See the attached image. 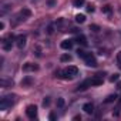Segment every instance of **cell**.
I'll list each match as a JSON object with an SVG mask.
<instances>
[{"label":"cell","mask_w":121,"mask_h":121,"mask_svg":"<svg viewBox=\"0 0 121 121\" xmlns=\"http://www.w3.org/2000/svg\"><path fill=\"white\" fill-rule=\"evenodd\" d=\"M58 76L61 78H64V80H71L76 76H78V69L76 66H69V67H66V69H63L61 71H60Z\"/></svg>","instance_id":"obj_1"},{"label":"cell","mask_w":121,"mask_h":121,"mask_svg":"<svg viewBox=\"0 0 121 121\" xmlns=\"http://www.w3.org/2000/svg\"><path fill=\"white\" fill-rule=\"evenodd\" d=\"M16 104V95L13 94H7L4 97H2V100H0V110H9L12 108L13 105Z\"/></svg>","instance_id":"obj_2"},{"label":"cell","mask_w":121,"mask_h":121,"mask_svg":"<svg viewBox=\"0 0 121 121\" xmlns=\"http://www.w3.org/2000/svg\"><path fill=\"white\" fill-rule=\"evenodd\" d=\"M30 16H31V12H30L29 9H23V10H20V12L13 17V20H12V26H17V24H20L22 22L27 20Z\"/></svg>","instance_id":"obj_3"},{"label":"cell","mask_w":121,"mask_h":121,"mask_svg":"<svg viewBox=\"0 0 121 121\" xmlns=\"http://www.w3.org/2000/svg\"><path fill=\"white\" fill-rule=\"evenodd\" d=\"M83 60H84V63L88 67H97V58H95V56L93 53H87L86 51V56L83 57Z\"/></svg>","instance_id":"obj_4"},{"label":"cell","mask_w":121,"mask_h":121,"mask_svg":"<svg viewBox=\"0 0 121 121\" xmlns=\"http://www.w3.org/2000/svg\"><path fill=\"white\" fill-rule=\"evenodd\" d=\"M13 40H16V39H14L12 34H10V36H7V37H4V39H3V41H2V48H3L4 51H9V50H12Z\"/></svg>","instance_id":"obj_5"},{"label":"cell","mask_w":121,"mask_h":121,"mask_svg":"<svg viewBox=\"0 0 121 121\" xmlns=\"http://www.w3.org/2000/svg\"><path fill=\"white\" fill-rule=\"evenodd\" d=\"M26 115H27L30 120H34V118H37V107H36L34 104H31V105H27V108H26Z\"/></svg>","instance_id":"obj_6"},{"label":"cell","mask_w":121,"mask_h":121,"mask_svg":"<svg viewBox=\"0 0 121 121\" xmlns=\"http://www.w3.org/2000/svg\"><path fill=\"white\" fill-rule=\"evenodd\" d=\"M26 40H27V37H26L24 34L17 36V37H16V44H17V47H19V48H23V47L26 46Z\"/></svg>","instance_id":"obj_7"},{"label":"cell","mask_w":121,"mask_h":121,"mask_svg":"<svg viewBox=\"0 0 121 121\" xmlns=\"http://www.w3.org/2000/svg\"><path fill=\"white\" fill-rule=\"evenodd\" d=\"M91 86H93V84H91V78H88V80H84V81L78 86L77 90H78V91H84V90H87V88L91 87Z\"/></svg>","instance_id":"obj_8"},{"label":"cell","mask_w":121,"mask_h":121,"mask_svg":"<svg viewBox=\"0 0 121 121\" xmlns=\"http://www.w3.org/2000/svg\"><path fill=\"white\" fill-rule=\"evenodd\" d=\"M83 110H84V112H87V114H93V111H94V104H93V103H86V104L83 105Z\"/></svg>","instance_id":"obj_9"},{"label":"cell","mask_w":121,"mask_h":121,"mask_svg":"<svg viewBox=\"0 0 121 121\" xmlns=\"http://www.w3.org/2000/svg\"><path fill=\"white\" fill-rule=\"evenodd\" d=\"M60 47H61L63 50H71V47H73V41H71V40H64V41H61Z\"/></svg>","instance_id":"obj_10"},{"label":"cell","mask_w":121,"mask_h":121,"mask_svg":"<svg viewBox=\"0 0 121 121\" xmlns=\"http://www.w3.org/2000/svg\"><path fill=\"white\" fill-rule=\"evenodd\" d=\"M76 41H77L78 44H81V46H87V39H86V36H83V34H78V36L76 37Z\"/></svg>","instance_id":"obj_11"},{"label":"cell","mask_w":121,"mask_h":121,"mask_svg":"<svg viewBox=\"0 0 121 121\" xmlns=\"http://www.w3.org/2000/svg\"><path fill=\"white\" fill-rule=\"evenodd\" d=\"M39 67L37 66H34V64H31V63H27L26 66H23V70L24 71H34V70H37Z\"/></svg>","instance_id":"obj_12"},{"label":"cell","mask_w":121,"mask_h":121,"mask_svg":"<svg viewBox=\"0 0 121 121\" xmlns=\"http://www.w3.org/2000/svg\"><path fill=\"white\" fill-rule=\"evenodd\" d=\"M60 60H61L63 63H66V61H71V56H70V54H63L61 57H60Z\"/></svg>","instance_id":"obj_13"},{"label":"cell","mask_w":121,"mask_h":121,"mask_svg":"<svg viewBox=\"0 0 121 121\" xmlns=\"http://www.w3.org/2000/svg\"><path fill=\"white\" fill-rule=\"evenodd\" d=\"M84 3H86V0H73V4H74V7H81Z\"/></svg>","instance_id":"obj_14"},{"label":"cell","mask_w":121,"mask_h":121,"mask_svg":"<svg viewBox=\"0 0 121 121\" xmlns=\"http://www.w3.org/2000/svg\"><path fill=\"white\" fill-rule=\"evenodd\" d=\"M76 22L77 23H84L86 22V16L84 14H77L76 16Z\"/></svg>","instance_id":"obj_15"},{"label":"cell","mask_w":121,"mask_h":121,"mask_svg":"<svg viewBox=\"0 0 121 121\" xmlns=\"http://www.w3.org/2000/svg\"><path fill=\"white\" fill-rule=\"evenodd\" d=\"M9 10H10V4H4V6H3V9H2V12H0V14H2V16H4V14L9 12Z\"/></svg>","instance_id":"obj_16"},{"label":"cell","mask_w":121,"mask_h":121,"mask_svg":"<svg viewBox=\"0 0 121 121\" xmlns=\"http://www.w3.org/2000/svg\"><path fill=\"white\" fill-rule=\"evenodd\" d=\"M115 98H117L115 94H114V95H108V97L104 100V103H112V101H115Z\"/></svg>","instance_id":"obj_17"},{"label":"cell","mask_w":121,"mask_h":121,"mask_svg":"<svg viewBox=\"0 0 121 121\" xmlns=\"http://www.w3.org/2000/svg\"><path fill=\"white\" fill-rule=\"evenodd\" d=\"M63 105H64V98H63V97H58V98H57V107L61 108Z\"/></svg>","instance_id":"obj_18"},{"label":"cell","mask_w":121,"mask_h":121,"mask_svg":"<svg viewBox=\"0 0 121 121\" xmlns=\"http://www.w3.org/2000/svg\"><path fill=\"white\" fill-rule=\"evenodd\" d=\"M53 31H54V24L51 23V24H48V27H47V34H53Z\"/></svg>","instance_id":"obj_19"},{"label":"cell","mask_w":121,"mask_h":121,"mask_svg":"<svg viewBox=\"0 0 121 121\" xmlns=\"http://www.w3.org/2000/svg\"><path fill=\"white\" fill-rule=\"evenodd\" d=\"M50 105V97H46L43 100V107H48Z\"/></svg>","instance_id":"obj_20"},{"label":"cell","mask_w":121,"mask_h":121,"mask_svg":"<svg viewBox=\"0 0 121 121\" xmlns=\"http://www.w3.org/2000/svg\"><path fill=\"white\" fill-rule=\"evenodd\" d=\"M118 76H120V74H112V76L110 77V81H111V83H114V81H117V80L120 78Z\"/></svg>","instance_id":"obj_21"},{"label":"cell","mask_w":121,"mask_h":121,"mask_svg":"<svg viewBox=\"0 0 121 121\" xmlns=\"http://www.w3.org/2000/svg\"><path fill=\"white\" fill-rule=\"evenodd\" d=\"M48 118H50L51 121H54V120H57V115H56L54 112H50V115H48Z\"/></svg>","instance_id":"obj_22"},{"label":"cell","mask_w":121,"mask_h":121,"mask_svg":"<svg viewBox=\"0 0 121 121\" xmlns=\"http://www.w3.org/2000/svg\"><path fill=\"white\" fill-rule=\"evenodd\" d=\"M104 13H107V14H110V12H111V9H110V6H104Z\"/></svg>","instance_id":"obj_23"},{"label":"cell","mask_w":121,"mask_h":121,"mask_svg":"<svg viewBox=\"0 0 121 121\" xmlns=\"http://www.w3.org/2000/svg\"><path fill=\"white\" fill-rule=\"evenodd\" d=\"M90 30H93V31H98L100 27H98V26H90Z\"/></svg>","instance_id":"obj_24"},{"label":"cell","mask_w":121,"mask_h":121,"mask_svg":"<svg viewBox=\"0 0 121 121\" xmlns=\"http://www.w3.org/2000/svg\"><path fill=\"white\" fill-rule=\"evenodd\" d=\"M117 61H118V64L121 66V51H120V53L117 54Z\"/></svg>","instance_id":"obj_25"},{"label":"cell","mask_w":121,"mask_h":121,"mask_svg":"<svg viewBox=\"0 0 121 121\" xmlns=\"http://www.w3.org/2000/svg\"><path fill=\"white\" fill-rule=\"evenodd\" d=\"M47 4H48V6H54V4H56V0H48Z\"/></svg>","instance_id":"obj_26"},{"label":"cell","mask_w":121,"mask_h":121,"mask_svg":"<svg viewBox=\"0 0 121 121\" xmlns=\"http://www.w3.org/2000/svg\"><path fill=\"white\" fill-rule=\"evenodd\" d=\"M87 12H90V13H91V12H94V7H93L91 4H88V7H87Z\"/></svg>","instance_id":"obj_27"},{"label":"cell","mask_w":121,"mask_h":121,"mask_svg":"<svg viewBox=\"0 0 121 121\" xmlns=\"http://www.w3.org/2000/svg\"><path fill=\"white\" fill-rule=\"evenodd\" d=\"M30 83H31V80H30V78H26V80L23 81V84H30Z\"/></svg>","instance_id":"obj_28"},{"label":"cell","mask_w":121,"mask_h":121,"mask_svg":"<svg viewBox=\"0 0 121 121\" xmlns=\"http://www.w3.org/2000/svg\"><path fill=\"white\" fill-rule=\"evenodd\" d=\"M4 29V23L3 22H0V30H3Z\"/></svg>","instance_id":"obj_29"}]
</instances>
